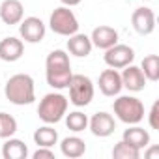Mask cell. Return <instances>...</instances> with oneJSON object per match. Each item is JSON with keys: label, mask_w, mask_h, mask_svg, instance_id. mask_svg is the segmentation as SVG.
Here are the masks:
<instances>
[{"label": "cell", "mask_w": 159, "mask_h": 159, "mask_svg": "<svg viewBox=\"0 0 159 159\" xmlns=\"http://www.w3.org/2000/svg\"><path fill=\"white\" fill-rule=\"evenodd\" d=\"M6 99L13 105H30L36 101V84L34 79L28 73H17L8 79V83L4 86Z\"/></svg>", "instance_id": "1"}, {"label": "cell", "mask_w": 159, "mask_h": 159, "mask_svg": "<svg viewBox=\"0 0 159 159\" xmlns=\"http://www.w3.org/2000/svg\"><path fill=\"white\" fill-rule=\"evenodd\" d=\"M67 105H69V99L64 94H60V92L45 94L38 105V116L43 124H51V125L58 124L66 116Z\"/></svg>", "instance_id": "2"}, {"label": "cell", "mask_w": 159, "mask_h": 159, "mask_svg": "<svg viewBox=\"0 0 159 159\" xmlns=\"http://www.w3.org/2000/svg\"><path fill=\"white\" fill-rule=\"evenodd\" d=\"M112 111H114V116L127 125H135L144 120V103L135 96L118 94V98L112 103Z\"/></svg>", "instance_id": "3"}, {"label": "cell", "mask_w": 159, "mask_h": 159, "mask_svg": "<svg viewBox=\"0 0 159 159\" xmlns=\"http://www.w3.org/2000/svg\"><path fill=\"white\" fill-rule=\"evenodd\" d=\"M69 101L75 107H86L94 99V83L92 79L81 73H73L69 81Z\"/></svg>", "instance_id": "4"}, {"label": "cell", "mask_w": 159, "mask_h": 159, "mask_svg": "<svg viewBox=\"0 0 159 159\" xmlns=\"http://www.w3.org/2000/svg\"><path fill=\"white\" fill-rule=\"evenodd\" d=\"M49 26L54 34L58 36H73L75 32H79V19L75 17V13L67 8V6H60L51 13L49 19Z\"/></svg>", "instance_id": "5"}, {"label": "cell", "mask_w": 159, "mask_h": 159, "mask_svg": "<svg viewBox=\"0 0 159 159\" xmlns=\"http://www.w3.org/2000/svg\"><path fill=\"white\" fill-rule=\"evenodd\" d=\"M103 60L109 67L112 69H122L129 64H133L135 60V51L129 47V45H124V43H116L112 47H109L103 54Z\"/></svg>", "instance_id": "6"}, {"label": "cell", "mask_w": 159, "mask_h": 159, "mask_svg": "<svg viewBox=\"0 0 159 159\" xmlns=\"http://www.w3.org/2000/svg\"><path fill=\"white\" fill-rule=\"evenodd\" d=\"M45 23L39 17H23L19 23V34L26 43H39L45 38Z\"/></svg>", "instance_id": "7"}, {"label": "cell", "mask_w": 159, "mask_h": 159, "mask_svg": "<svg viewBox=\"0 0 159 159\" xmlns=\"http://www.w3.org/2000/svg\"><path fill=\"white\" fill-rule=\"evenodd\" d=\"M88 127L92 131L94 137H99V139H107L114 133L116 129V120L112 114L101 111V112H96L92 118H88Z\"/></svg>", "instance_id": "8"}, {"label": "cell", "mask_w": 159, "mask_h": 159, "mask_svg": "<svg viewBox=\"0 0 159 159\" xmlns=\"http://www.w3.org/2000/svg\"><path fill=\"white\" fill-rule=\"evenodd\" d=\"M98 86H99V92L107 98H114L122 92V77L116 69L109 67V69H103L99 73V79H98Z\"/></svg>", "instance_id": "9"}, {"label": "cell", "mask_w": 159, "mask_h": 159, "mask_svg": "<svg viewBox=\"0 0 159 159\" xmlns=\"http://www.w3.org/2000/svg\"><path fill=\"white\" fill-rule=\"evenodd\" d=\"M131 25H133L137 34L150 36L155 30V13H153V10H150L146 6L137 8L133 11V15H131Z\"/></svg>", "instance_id": "10"}, {"label": "cell", "mask_w": 159, "mask_h": 159, "mask_svg": "<svg viewBox=\"0 0 159 159\" xmlns=\"http://www.w3.org/2000/svg\"><path fill=\"white\" fill-rule=\"evenodd\" d=\"M122 69L124 71L120 73V77H122V86L124 88H127L129 92H140V90H144L146 77H144V73H142V69L139 66L129 64V66H125Z\"/></svg>", "instance_id": "11"}, {"label": "cell", "mask_w": 159, "mask_h": 159, "mask_svg": "<svg viewBox=\"0 0 159 159\" xmlns=\"http://www.w3.org/2000/svg\"><path fill=\"white\" fill-rule=\"evenodd\" d=\"M90 41H92L94 47L107 51L109 47H112V45L118 43V32L112 26H109V25H99V26H96L92 30Z\"/></svg>", "instance_id": "12"}, {"label": "cell", "mask_w": 159, "mask_h": 159, "mask_svg": "<svg viewBox=\"0 0 159 159\" xmlns=\"http://www.w3.org/2000/svg\"><path fill=\"white\" fill-rule=\"evenodd\" d=\"M25 17V6L21 0H4L0 4V19L4 25H19Z\"/></svg>", "instance_id": "13"}, {"label": "cell", "mask_w": 159, "mask_h": 159, "mask_svg": "<svg viewBox=\"0 0 159 159\" xmlns=\"http://www.w3.org/2000/svg\"><path fill=\"white\" fill-rule=\"evenodd\" d=\"M25 54V43L19 38H4L0 41V60L4 62H17Z\"/></svg>", "instance_id": "14"}, {"label": "cell", "mask_w": 159, "mask_h": 159, "mask_svg": "<svg viewBox=\"0 0 159 159\" xmlns=\"http://www.w3.org/2000/svg\"><path fill=\"white\" fill-rule=\"evenodd\" d=\"M92 49H94V45L90 41V36H86V34L75 32L67 39V51H69V54H73L77 58H86L92 52Z\"/></svg>", "instance_id": "15"}, {"label": "cell", "mask_w": 159, "mask_h": 159, "mask_svg": "<svg viewBox=\"0 0 159 159\" xmlns=\"http://www.w3.org/2000/svg\"><path fill=\"white\" fill-rule=\"evenodd\" d=\"M60 152L64 157L69 159H77V157H83L86 153V142L81 137H66L60 142Z\"/></svg>", "instance_id": "16"}, {"label": "cell", "mask_w": 159, "mask_h": 159, "mask_svg": "<svg viewBox=\"0 0 159 159\" xmlns=\"http://www.w3.org/2000/svg\"><path fill=\"white\" fill-rule=\"evenodd\" d=\"M122 140H125L127 144H131V146L142 150V148H148V144H150V133H148L144 127H140L139 124H135V125H129V127L124 131Z\"/></svg>", "instance_id": "17"}, {"label": "cell", "mask_w": 159, "mask_h": 159, "mask_svg": "<svg viewBox=\"0 0 159 159\" xmlns=\"http://www.w3.org/2000/svg\"><path fill=\"white\" fill-rule=\"evenodd\" d=\"M71 67H64V69H45V79H47V84L54 90H64L69 86L71 81Z\"/></svg>", "instance_id": "18"}, {"label": "cell", "mask_w": 159, "mask_h": 159, "mask_svg": "<svg viewBox=\"0 0 159 159\" xmlns=\"http://www.w3.org/2000/svg\"><path fill=\"white\" fill-rule=\"evenodd\" d=\"M2 157L4 159H26L28 157V146L19 139L10 137L2 144Z\"/></svg>", "instance_id": "19"}, {"label": "cell", "mask_w": 159, "mask_h": 159, "mask_svg": "<svg viewBox=\"0 0 159 159\" xmlns=\"http://www.w3.org/2000/svg\"><path fill=\"white\" fill-rule=\"evenodd\" d=\"M34 142L38 146L52 148L58 142V131L54 127H51V124H45V125H41L34 131Z\"/></svg>", "instance_id": "20"}, {"label": "cell", "mask_w": 159, "mask_h": 159, "mask_svg": "<svg viewBox=\"0 0 159 159\" xmlns=\"http://www.w3.org/2000/svg\"><path fill=\"white\" fill-rule=\"evenodd\" d=\"M140 69L146 77V81H152V83H157L159 81V56L157 54H148L144 56L142 64H140Z\"/></svg>", "instance_id": "21"}, {"label": "cell", "mask_w": 159, "mask_h": 159, "mask_svg": "<svg viewBox=\"0 0 159 159\" xmlns=\"http://www.w3.org/2000/svg\"><path fill=\"white\" fill-rule=\"evenodd\" d=\"M66 125H67V129L69 131H73V133H81V131H84L86 127H88V116L84 114V112H81V111H73V112H66Z\"/></svg>", "instance_id": "22"}, {"label": "cell", "mask_w": 159, "mask_h": 159, "mask_svg": "<svg viewBox=\"0 0 159 159\" xmlns=\"http://www.w3.org/2000/svg\"><path fill=\"white\" fill-rule=\"evenodd\" d=\"M112 157L114 159H139L140 157V150L131 146V144H127L125 140H120L112 148Z\"/></svg>", "instance_id": "23"}, {"label": "cell", "mask_w": 159, "mask_h": 159, "mask_svg": "<svg viewBox=\"0 0 159 159\" xmlns=\"http://www.w3.org/2000/svg\"><path fill=\"white\" fill-rule=\"evenodd\" d=\"M17 120L8 114V112H0V139H10L17 133Z\"/></svg>", "instance_id": "24"}, {"label": "cell", "mask_w": 159, "mask_h": 159, "mask_svg": "<svg viewBox=\"0 0 159 159\" xmlns=\"http://www.w3.org/2000/svg\"><path fill=\"white\" fill-rule=\"evenodd\" d=\"M148 124L152 129H159V101H153V105L148 112Z\"/></svg>", "instance_id": "25"}, {"label": "cell", "mask_w": 159, "mask_h": 159, "mask_svg": "<svg viewBox=\"0 0 159 159\" xmlns=\"http://www.w3.org/2000/svg\"><path fill=\"white\" fill-rule=\"evenodd\" d=\"M32 159H54V152L45 146H38V150L32 153Z\"/></svg>", "instance_id": "26"}, {"label": "cell", "mask_w": 159, "mask_h": 159, "mask_svg": "<svg viewBox=\"0 0 159 159\" xmlns=\"http://www.w3.org/2000/svg\"><path fill=\"white\" fill-rule=\"evenodd\" d=\"M155 155H159V148H157V146H152L148 152H144V157H146V159H153Z\"/></svg>", "instance_id": "27"}, {"label": "cell", "mask_w": 159, "mask_h": 159, "mask_svg": "<svg viewBox=\"0 0 159 159\" xmlns=\"http://www.w3.org/2000/svg\"><path fill=\"white\" fill-rule=\"evenodd\" d=\"M62 6H67V8H73V6H79L83 0H60Z\"/></svg>", "instance_id": "28"}, {"label": "cell", "mask_w": 159, "mask_h": 159, "mask_svg": "<svg viewBox=\"0 0 159 159\" xmlns=\"http://www.w3.org/2000/svg\"><path fill=\"white\" fill-rule=\"evenodd\" d=\"M142 2H152V0H142Z\"/></svg>", "instance_id": "29"}]
</instances>
